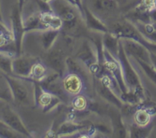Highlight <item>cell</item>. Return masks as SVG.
Instances as JSON below:
<instances>
[{"label": "cell", "mask_w": 156, "mask_h": 138, "mask_svg": "<svg viewBox=\"0 0 156 138\" xmlns=\"http://www.w3.org/2000/svg\"><path fill=\"white\" fill-rule=\"evenodd\" d=\"M10 86L14 102L23 106L35 104V81L30 78L5 74Z\"/></svg>", "instance_id": "6da1fadb"}, {"label": "cell", "mask_w": 156, "mask_h": 138, "mask_svg": "<svg viewBox=\"0 0 156 138\" xmlns=\"http://www.w3.org/2000/svg\"><path fill=\"white\" fill-rule=\"evenodd\" d=\"M117 59L121 65L123 78H124L125 83L128 88V91H132V92L135 93L143 101L145 99V93L141 80H140V76L138 75L135 68L129 62V58L125 52L120 39V42H119V52Z\"/></svg>", "instance_id": "7a4b0ae2"}, {"label": "cell", "mask_w": 156, "mask_h": 138, "mask_svg": "<svg viewBox=\"0 0 156 138\" xmlns=\"http://www.w3.org/2000/svg\"><path fill=\"white\" fill-rule=\"evenodd\" d=\"M52 12L62 21V27L66 30H71L76 26L78 15L73 4L66 0H51L50 2Z\"/></svg>", "instance_id": "3957f363"}, {"label": "cell", "mask_w": 156, "mask_h": 138, "mask_svg": "<svg viewBox=\"0 0 156 138\" xmlns=\"http://www.w3.org/2000/svg\"><path fill=\"white\" fill-rule=\"evenodd\" d=\"M0 120L21 135L28 137L30 136V133L21 121L19 115L11 108L8 102L3 101L2 104L0 106Z\"/></svg>", "instance_id": "277c9868"}, {"label": "cell", "mask_w": 156, "mask_h": 138, "mask_svg": "<svg viewBox=\"0 0 156 138\" xmlns=\"http://www.w3.org/2000/svg\"><path fill=\"white\" fill-rule=\"evenodd\" d=\"M104 57H105V69L106 73H108L113 78L115 79L120 86L122 93H126L128 91V88L125 83L123 71L119 60L105 48H104Z\"/></svg>", "instance_id": "5b68a950"}, {"label": "cell", "mask_w": 156, "mask_h": 138, "mask_svg": "<svg viewBox=\"0 0 156 138\" xmlns=\"http://www.w3.org/2000/svg\"><path fill=\"white\" fill-rule=\"evenodd\" d=\"M11 23H12V32L15 48H16L17 56H21L23 38L25 30H24V22L21 17V12L18 8V6L15 7L12 10L11 15Z\"/></svg>", "instance_id": "8992f818"}, {"label": "cell", "mask_w": 156, "mask_h": 138, "mask_svg": "<svg viewBox=\"0 0 156 138\" xmlns=\"http://www.w3.org/2000/svg\"><path fill=\"white\" fill-rule=\"evenodd\" d=\"M34 94L35 105L41 106L44 112L52 110L61 103L59 97L45 90L37 81H35Z\"/></svg>", "instance_id": "52a82bcc"}, {"label": "cell", "mask_w": 156, "mask_h": 138, "mask_svg": "<svg viewBox=\"0 0 156 138\" xmlns=\"http://www.w3.org/2000/svg\"><path fill=\"white\" fill-rule=\"evenodd\" d=\"M120 40L128 56L151 64L150 52L143 44L131 39H120Z\"/></svg>", "instance_id": "ba28073f"}, {"label": "cell", "mask_w": 156, "mask_h": 138, "mask_svg": "<svg viewBox=\"0 0 156 138\" xmlns=\"http://www.w3.org/2000/svg\"><path fill=\"white\" fill-rule=\"evenodd\" d=\"M36 59L28 56H16L12 62L13 75L29 78L32 68L36 63Z\"/></svg>", "instance_id": "9c48e42d"}, {"label": "cell", "mask_w": 156, "mask_h": 138, "mask_svg": "<svg viewBox=\"0 0 156 138\" xmlns=\"http://www.w3.org/2000/svg\"><path fill=\"white\" fill-rule=\"evenodd\" d=\"M47 62L55 72L59 74L60 77H63L67 68L66 58L62 50L56 49L50 51L47 55Z\"/></svg>", "instance_id": "30bf717a"}, {"label": "cell", "mask_w": 156, "mask_h": 138, "mask_svg": "<svg viewBox=\"0 0 156 138\" xmlns=\"http://www.w3.org/2000/svg\"><path fill=\"white\" fill-rule=\"evenodd\" d=\"M0 52L16 55V48L14 42L13 35L12 30H9L4 22L0 21Z\"/></svg>", "instance_id": "8fae6325"}, {"label": "cell", "mask_w": 156, "mask_h": 138, "mask_svg": "<svg viewBox=\"0 0 156 138\" xmlns=\"http://www.w3.org/2000/svg\"><path fill=\"white\" fill-rule=\"evenodd\" d=\"M118 8L117 0H91L90 10L99 18V15H111Z\"/></svg>", "instance_id": "7c38bea8"}, {"label": "cell", "mask_w": 156, "mask_h": 138, "mask_svg": "<svg viewBox=\"0 0 156 138\" xmlns=\"http://www.w3.org/2000/svg\"><path fill=\"white\" fill-rule=\"evenodd\" d=\"M84 8V19L85 21L87 28L92 31L98 32V33H106L110 31L109 27H107L106 24L96 16L87 6L83 7Z\"/></svg>", "instance_id": "4fadbf2b"}, {"label": "cell", "mask_w": 156, "mask_h": 138, "mask_svg": "<svg viewBox=\"0 0 156 138\" xmlns=\"http://www.w3.org/2000/svg\"><path fill=\"white\" fill-rule=\"evenodd\" d=\"M97 91L104 99L115 106L118 109H121L124 106V103L122 101L121 99L111 89V88L105 82L101 79L97 83Z\"/></svg>", "instance_id": "5bb4252c"}, {"label": "cell", "mask_w": 156, "mask_h": 138, "mask_svg": "<svg viewBox=\"0 0 156 138\" xmlns=\"http://www.w3.org/2000/svg\"><path fill=\"white\" fill-rule=\"evenodd\" d=\"M64 91L73 96L78 95L82 91L83 87V82L79 75L69 73L66 76L62 82Z\"/></svg>", "instance_id": "9a60e30c"}, {"label": "cell", "mask_w": 156, "mask_h": 138, "mask_svg": "<svg viewBox=\"0 0 156 138\" xmlns=\"http://www.w3.org/2000/svg\"><path fill=\"white\" fill-rule=\"evenodd\" d=\"M88 127H89V124L87 123H76L72 122V121H66L59 126V128L57 129V131L56 132V135L57 136L71 135L79 130L88 128Z\"/></svg>", "instance_id": "2e32d148"}, {"label": "cell", "mask_w": 156, "mask_h": 138, "mask_svg": "<svg viewBox=\"0 0 156 138\" xmlns=\"http://www.w3.org/2000/svg\"><path fill=\"white\" fill-rule=\"evenodd\" d=\"M24 27L25 32L34 31V30H47L48 27L42 21L41 13L37 15H32L27 17L26 19L23 20Z\"/></svg>", "instance_id": "e0dca14e"}, {"label": "cell", "mask_w": 156, "mask_h": 138, "mask_svg": "<svg viewBox=\"0 0 156 138\" xmlns=\"http://www.w3.org/2000/svg\"><path fill=\"white\" fill-rule=\"evenodd\" d=\"M102 42H103L104 48L108 50L112 56H114V57L117 59L120 39L109 31L108 33H104Z\"/></svg>", "instance_id": "ac0fdd59"}, {"label": "cell", "mask_w": 156, "mask_h": 138, "mask_svg": "<svg viewBox=\"0 0 156 138\" xmlns=\"http://www.w3.org/2000/svg\"><path fill=\"white\" fill-rule=\"evenodd\" d=\"M110 117L111 118L114 136L117 137H126V130L125 128L120 113L117 112H111Z\"/></svg>", "instance_id": "d6986e66"}, {"label": "cell", "mask_w": 156, "mask_h": 138, "mask_svg": "<svg viewBox=\"0 0 156 138\" xmlns=\"http://www.w3.org/2000/svg\"><path fill=\"white\" fill-rule=\"evenodd\" d=\"M59 35V30L47 29L43 30L41 36V41L44 50H50Z\"/></svg>", "instance_id": "ffe728a7"}, {"label": "cell", "mask_w": 156, "mask_h": 138, "mask_svg": "<svg viewBox=\"0 0 156 138\" xmlns=\"http://www.w3.org/2000/svg\"><path fill=\"white\" fill-rule=\"evenodd\" d=\"M135 26L146 40L156 44V30L152 28L151 23H143L137 21L136 23H135Z\"/></svg>", "instance_id": "44dd1931"}, {"label": "cell", "mask_w": 156, "mask_h": 138, "mask_svg": "<svg viewBox=\"0 0 156 138\" xmlns=\"http://www.w3.org/2000/svg\"><path fill=\"white\" fill-rule=\"evenodd\" d=\"M41 16L44 24L49 29L60 30L62 27V21L53 12H41Z\"/></svg>", "instance_id": "7402d4cb"}, {"label": "cell", "mask_w": 156, "mask_h": 138, "mask_svg": "<svg viewBox=\"0 0 156 138\" xmlns=\"http://www.w3.org/2000/svg\"><path fill=\"white\" fill-rule=\"evenodd\" d=\"M153 124H149L146 126H140L135 124L130 126L129 129V136L132 138H145L149 136L152 131Z\"/></svg>", "instance_id": "603a6c76"}, {"label": "cell", "mask_w": 156, "mask_h": 138, "mask_svg": "<svg viewBox=\"0 0 156 138\" xmlns=\"http://www.w3.org/2000/svg\"><path fill=\"white\" fill-rule=\"evenodd\" d=\"M0 100H3L9 103L14 102L10 86L8 83L5 75L1 70H0Z\"/></svg>", "instance_id": "cb8c5ba5"}, {"label": "cell", "mask_w": 156, "mask_h": 138, "mask_svg": "<svg viewBox=\"0 0 156 138\" xmlns=\"http://www.w3.org/2000/svg\"><path fill=\"white\" fill-rule=\"evenodd\" d=\"M152 115L146 108H140L134 113V121L138 125L146 126L151 123Z\"/></svg>", "instance_id": "d4e9b609"}, {"label": "cell", "mask_w": 156, "mask_h": 138, "mask_svg": "<svg viewBox=\"0 0 156 138\" xmlns=\"http://www.w3.org/2000/svg\"><path fill=\"white\" fill-rule=\"evenodd\" d=\"M66 68L69 73L78 74L81 77L86 78L87 74L85 68L81 65L80 62L76 61V59H73L72 57L66 58Z\"/></svg>", "instance_id": "484cf974"}, {"label": "cell", "mask_w": 156, "mask_h": 138, "mask_svg": "<svg viewBox=\"0 0 156 138\" xmlns=\"http://www.w3.org/2000/svg\"><path fill=\"white\" fill-rule=\"evenodd\" d=\"M13 59L12 55L4 52H0V70L4 74L13 75V71H12Z\"/></svg>", "instance_id": "4316f807"}, {"label": "cell", "mask_w": 156, "mask_h": 138, "mask_svg": "<svg viewBox=\"0 0 156 138\" xmlns=\"http://www.w3.org/2000/svg\"><path fill=\"white\" fill-rule=\"evenodd\" d=\"M47 68L44 66V65H43L41 62H37L34 65L33 68H32L31 73H30L29 78L30 80H34V81L41 82V80H43L47 77Z\"/></svg>", "instance_id": "83f0119b"}, {"label": "cell", "mask_w": 156, "mask_h": 138, "mask_svg": "<svg viewBox=\"0 0 156 138\" xmlns=\"http://www.w3.org/2000/svg\"><path fill=\"white\" fill-rule=\"evenodd\" d=\"M136 61L139 66L141 68L142 71L144 72L145 75L154 83L156 85V70L155 68L152 66V64L147 63L146 62L140 60V59H135Z\"/></svg>", "instance_id": "f1b7e54d"}, {"label": "cell", "mask_w": 156, "mask_h": 138, "mask_svg": "<svg viewBox=\"0 0 156 138\" xmlns=\"http://www.w3.org/2000/svg\"><path fill=\"white\" fill-rule=\"evenodd\" d=\"M72 106L76 110L83 111L86 109L88 103L85 96L78 94V95H76L75 98L72 101Z\"/></svg>", "instance_id": "f546056e"}, {"label": "cell", "mask_w": 156, "mask_h": 138, "mask_svg": "<svg viewBox=\"0 0 156 138\" xmlns=\"http://www.w3.org/2000/svg\"><path fill=\"white\" fill-rule=\"evenodd\" d=\"M18 132L15 131L9 127H0V138H12L17 137Z\"/></svg>", "instance_id": "4dcf8cb0"}, {"label": "cell", "mask_w": 156, "mask_h": 138, "mask_svg": "<svg viewBox=\"0 0 156 138\" xmlns=\"http://www.w3.org/2000/svg\"><path fill=\"white\" fill-rule=\"evenodd\" d=\"M75 1H76V5H77L78 8L79 9L81 14H82V18H84V8H83V5H82V0H75Z\"/></svg>", "instance_id": "1f68e13d"}, {"label": "cell", "mask_w": 156, "mask_h": 138, "mask_svg": "<svg viewBox=\"0 0 156 138\" xmlns=\"http://www.w3.org/2000/svg\"><path fill=\"white\" fill-rule=\"evenodd\" d=\"M149 17H150L151 22L156 21V9H153L149 12Z\"/></svg>", "instance_id": "d6a6232c"}, {"label": "cell", "mask_w": 156, "mask_h": 138, "mask_svg": "<svg viewBox=\"0 0 156 138\" xmlns=\"http://www.w3.org/2000/svg\"><path fill=\"white\" fill-rule=\"evenodd\" d=\"M150 59H151V64L152 66L155 68L156 70V54L153 52H150Z\"/></svg>", "instance_id": "836d02e7"}, {"label": "cell", "mask_w": 156, "mask_h": 138, "mask_svg": "<svg viewBox=\"0 0 156 138\" xmlns=\"http://www.w3.org/2000/svg\"><path fill=\"white\" fill-rule=\"evenodd\" d=\"M24 3H25V0H18V6L19 10L21 11V12H22L23 8H24Z\"/></svg>", "instance_id": "e575fe53"}, {"label": "cell", "mask_w": 156, "mask_h": 138, "mask_svg": "<svg viewBox=\"0 0 156 138\" xmlns=\"http://www.w3.org/2000/svg\"><path fill=\"white\" fill-rule=\"evenodd\" d=\"M155 135V137H156V121H155V123L153 124V127H152V133H151V135Z\"/></svg>", "instance_id": "d590c367"}, {"label": "cell", "mask_w": 156, "mask_h": 138, "mask_svg": "<svg viewBox=\"0 0 156 138\" xmlns=\"http://www.w3.org/2000/svg\"><path fill=\"white\" fill-rule=\"evenodd\" d=\"M66 1H68L69 2L71 3V4H73V5L76 6V7L78 8V6H77V5H76V1H75V0H66Z\"/></svg>", "instance_id": "8d00e7d4"}, {"label": "cell", "mask_w": 156, "mask_h": 138, "mask_svg": "<svg viewBox=\"0 0 156 138\" xmlns=\"http://www.w3.org/2000/svg\"><path fill=\"white\" fill-rule=\"evenodd\" d=\"M151 26H152V27L154 30H156V21H155V22H151Z\"/></svg>", "instance_id": "74e56055"}, {"label": "cell", "mask_w": 156, "mask_h": 138, "mask_svg": "<svg viewBox=\"0 0 156 138\" xmlns=\"http://www.w3.org/2000/svg\"><path fill=\"white\" fill-rule=\"evenodd\" d=\"M0 127H9V126L6 125V124H5V123L3 122V121H2L1 120H0Z\"/></svg>", "instance_id": "f35d334b"}, {"label": "cell", "mask_w": 156, "mask_h": 138, "mask_svg": "<svg viewBox=\"0 0 156 138\" xmlns=\"http://www.w3.org/2000/svg\"><path fill=\"white\" fill-rule=\"evenodd\" d=\"M0 21H2V22H3L2 15V11H1V5H0Z\"/></svg>", "instance_id": "ab89813d"}, {"label": "cell", "mask_w": 156, "mask_h": 138, "mask_svg": "<svg viewBox=\"0 0 156 138\" xmlns=\"http://www.w3.org/2000/svg\"><path fill=\"white\" fill-rule=\"evenodd\" d=\"M153 9H156V0H153Z\"/></svg>", "instance_id": "60d3db41"}, {"label": "cell", "mask_w": 156, "mask_h": 138, "mask_svg": "<svg viewBox=\"0 0 156 138\" xmlns=\"http://www.w3.org/2000/svg\"><path fill=\"white\" fill-rule=\"evenodd\" d=\"M44 1L47 2H50V1H51V0H44Z\"/></svg>", "instance_id": "b9f144b4"}]
</instances>
